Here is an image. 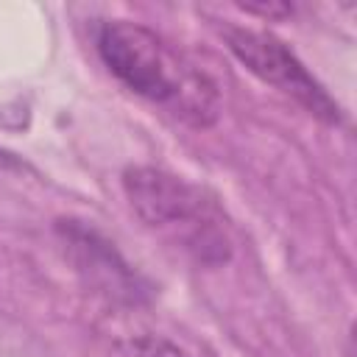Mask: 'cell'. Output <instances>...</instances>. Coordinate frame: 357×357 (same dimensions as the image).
Instances as JSON below:
<instances>
[{"mask_svg": "<svg viewBox=\"0 0 357 357\" xmlns=\"http://www.w3.org/2000/svg\"><path fill=\"white\" fill-rule=\"evenodd\" d=\"M59 234L75 262V271L86 276L92 287L112 298L123 301H139L142 298V284L137 273L128 268V262L112 248L109 240H103L95 229L84 226L81 220H59Z\"/></svg>", "mask_w": 357, "mask_h": 357, "instance_id": "obj_4", "label": "cell"}, {"mask_svg": "<svg viewBox=\"0 0 357 357\" xmlns=\"http://www.w3.org/2000/svg\"><path fill=\"white\" fill-rule=\"evenodd\" d=\"M123 192L148 229L178 240L198 262L220 265L231 257L218 206L181 176L134 165L123 170Z\"/></svg>", "mask_w": 357, "mask_h": 357, "instance_id": "obj_2", "label": "cell"}, {"mask_svg": "<svg viewBox=\"0 0 357 357\" xmlns=\"http://www.w3.org/2000/svg\"><path fill=\"white\" fill-rule=\"evenodd\" d=\"M226 47L237 56L245 70H251L259 81L276 86L279 92L290 95L301 103L310 114L324 123H340V106L329 98V92L318 84V78L298 61V56L273 33L254 31V28H223Z\"/></svg>", "mask_w": 357, "mask_h": 357, "instance_id": "obj_3", "label": "cell"}, {"mask_svg": "<svg viewBox=\"0 0 357 357\" xmlns=\"http://www.w3.org/2000/svg\"><path fill=\"white\" fill-rule=\"evenodd\" d=\"M126 351H128V357H187L184 349H178L176 343H170L167 337H159V335H139V337L128 340Z\"/></svg>", "mask_w": 357, "mask_h": 357, "instance_id": "obj_5", "label": "cell"}, {"mask_svg": "<svg viewBox=\"0 0 357 357\" xmlns=\"http://www.w3.org/2000/svg\"><path fill=\"white\" fill-rule=\"evenodd\" d=\"M251 14H262V17H284L290 14V6H243Z\"/></svg>", "mask_w": 357, "mask_h": 357, "instance_id": "obj_6", "label": "cell"}, {"mask_svg": "<svg viewBox=\"0 0 357 357\" xmlns=\"http://www.w3.org/2000/svg\"><path fill=\"white\" fill-rule=\"evenodd\" d=\"M98 53L134 95L165 106L195 128L218 120V86L151 28L131 20L103 22L98 28Z\"/></svg>", "mask_w": 357, "mask_h": 357, "instance_id": "obj_1", "label": "cell"}]
</instances>
